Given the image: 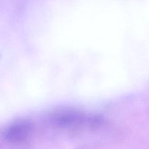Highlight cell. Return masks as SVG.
Listing matches in <instances>:
<instances>
[{
	"mask_svg": "<svg viewBox=\"0 0 149 149\" xmlns=\"http://www.w3.org/2000/svg\"><path fill=\"white\" fill-rule=\"evenodd\" d=\"M84 116L82 112L74 109H61L49 115V122L56 127H76L84 122Z\"/></svg>",
	"mask_w": 149,
	"mask_h": 149,
	"instance_id": "obj_1",
	"label": "cell"
},
{
	"mask_svg": "<svg viewBox=\"0 0 149 149\" xmlns=\"http://www.w3.org/2000/svg\"><path fill=\"white\" fill-rule=\"evenodd\" d=\"M33 130V124L26 119H20L10 124L4 131V138L10 143H20L27 139Z\"/></svg>",
	"mask_w": 149,
	"mask_h": 149,
	"instance_id": "obj_2",
	"label": "cell"
}]
</instances>
